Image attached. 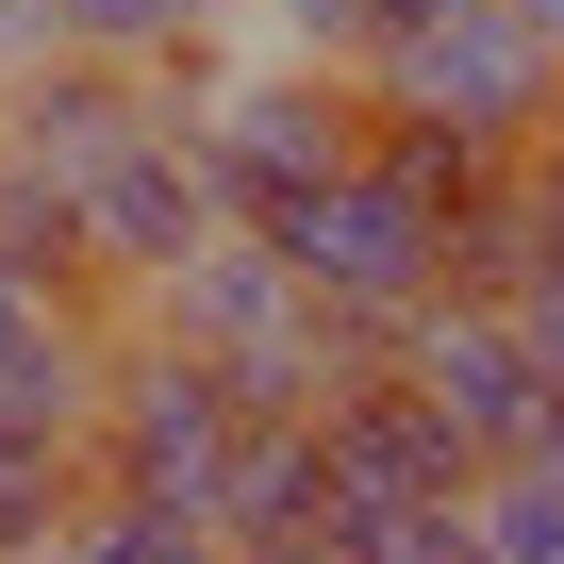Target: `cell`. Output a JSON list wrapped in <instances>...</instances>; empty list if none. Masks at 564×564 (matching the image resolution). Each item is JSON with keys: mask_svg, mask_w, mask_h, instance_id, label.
Listing matches in <instances>:
<instances>
[{"mask_svg": "<svg viewBox=\"0 0 564 564\" xmlns=\"http://www.w3.org/2000/svg\"><path fill=\"white\" fill-rule=\"evenodd\" d=\"M481 564H564V432L531 448V465H481Z\"/></svg>", "mask_w": 564, "mask_h": 564, "instance_id": "12", "label": "cell"}, {"mask_svg": "<svg viewBox=\"0 0 564 564\" xmlns=\"http://www.w3.org/2000/svg\"><path fill=\"white\" fill-rule=\"evenodd\" d=\"M133 333H166V349H199L249 415H316L333 382H366V366H399V349H366L349 316H316L300 300V265H282L265 232H216L199 265H166L150 300H133Z\"/></svg>", "mask_w": 564, "mask_h": 564, "instance_id": "1", "label": "cell"}, {"mask_svg": "<svg viewBox=\"0 0 564 564\" xmlns=\"http://www.w3.org/2000/svg\"><path fill=\"white\" fill-rule=\"evenodd\" d=\"M265 249L300 265V300H316V316H349L366 349H399V333L448 300V199H432V183H399L382 150H366L349 183H316Z\"/></svg>", "mask_w": 564, "mask_h": 564, "instance_id": "3", "label": "cell"}, {"mask_svg": "<svg viewBox=\"0 0 564 564\" xmlns=\"http://www.w3.org/2000/svg\"><path fill=\"white\" fill-rule=\"evenodd\" d=\"M249 432H265V415H249L199 349L117 333L100 415H84V465H100V498H183V514H216V498H232V465H249Z\"/></svg>", "mask_w": 564, "mask_h": 564, "instance_id": "4", "label": "cell"}, {"mask_svg": "<svg viewBox=\"0 0 564 564\" xmlns=\"http://www.w3.org/2000/svg\"><path fill=\"white\" fill-rule=\"evenodd\" d=\"M349 84H366V117H448V133H481V150L564 133V51L514 18V0H448L432 34H399V51L349 67Z\"/></svg>", "mask_w": 564, "mask_h": 564, "instance_id": "5", "label": "cell"}, {"mask_svg": "<svg viewBox=\"0 0 564 564\" xmlns=\"http://www.w3.org/2000/svg\"><path fill=\"white\" fill-rule=\"evenodd\" d=\"M232 34V0H67V51H117V67H199Z\"/></svg>", "mask_w": 564, "mask_h": 564, "instance_id": "11", "label": "cell"}, {"mask_svg": "<svg viewBox=\"0 0 564 564\" xmlns=\"http://www.w3.org/2000/svg\"><path fill=\"white\" fill-rule=\"evenodd\" d=\"M67 547H84V564H232V531L183 514V498H84Z\"/></svg>", "mask_w": 564, "mask_h": 564, "instance_id": "13", "label": "cell"}, {"mask_svg": "<svg viewBox=\"0 0 564 564\" xmlns=\"http://www.w3.org/2000/svg\"><path fill=\"white\" fill-rule=\"evenodd\" d=\"M166 117L199 133L232 232H282L316 183L366 166V84H349V67H300V51H249V67L199 51V67H166Z\"/></svg>", "mask_w": 564, "mask_h": 564, "instance_id": "2", "label": "cell"}, {"mask_svg": "<svg viewBox=\"0 0 564 564\" xmlns=\"http://www.w3.org/2000/svg\"><path fill=\"white\" fill-rule=\"evenodd\" d=\"M316 448H333V498H349V514H382V498H481V465L448 448V415H432L399 366L333 382V399H316Z\"/></svg>", "mask_w": 564, "mask_h": 564, "instance_id": "9", "label": "cell"}, {"mask_svg": "<svg viewBox=\"0 0 564 564\" xmlns=\"http://www.w3.org/2000/svg\"><path fill=\"white\" fill-rule=\"evenodd\" d=\"M249 51H300V67H349L366 51V0H232Z\"/></svg>", "mask_w": 564, "mask_h": 564, "instance_id": "15", "label": "cell"}, {"mask_svg": "<svg viewBox=\"0 0 564 564\" xmlns=\"http://www.w3.org/2000/svg\"><path fill=\"white\" fill-rule=\"evenodd\" d=\"M0 564H84V547H67V531H51V547H0Z\"/></svg>", "mask_w": 564, "mask_h": 564, "instance_id": "19", "label": "cell"}, {"mask_svg": "<svg viewBox=\"0 0 564 564\" xmlns=\"http://www.w3.org/2000/svg\"><path fill=\"white\" fill-rule=\"evenodd\" d=\"M84 498H100L84 432H18V415H0V547H51V531H84Z\"/></svg>", "mask_w": 564, "mask_h": 564, "instance_id": "10", "label": "cell"}, {"mask_svg": "<svg viewBox=\"0 0 564 564\" xmlns=\"http://www.w3.org/2000/svg\"><path fill=\"white\" fill-rule=\"evenodd\" d=\"M514 216H531V282H547V265H564V133L514 150Z\"/></svg>", "mask_w": 564, "mask_h": 564, "instance_id": "16", "label": "cell"}, {"mask_svg": "<svg viewBox=\"0 0 564 564\" xmlns=\"http://www.w3.org/2000/svg\"><path fill=\"white\" fill-rule=\"evenodd\" d=\"M514 333H531V366L564 382V265H547V282H514Z\"/></svg>", "mask_w": 564, "mask_h": 564, "instance_id": "17", "label": "cell"}, {"mask_svg": "<svg viewBox=\"0 0 564 564\" xmlns=\"http://www.w3.org/2000/svg\"><path fill=\"white\" fill-rule=\"evenodd\" d=\"M216 232H232V199H216V166H199V133H183V117H166V133H133V150L84 183V265H100V300H117V316L150 300L166 265H199Z\"/></svg>", "mask_w": 564, "mask_h": 564, "instance_id": "7", "label": "cell"}, {"mask_svg": "<svg viewBox=\"0 0 564 564\" xmlns=\"http://www.w3.org/2000/svg\"><path fill=\"white\" fill-rule=\"evenodd\" d=\"M514 18H531V34H547V51H564V0H514Z\"/></svg>", "mask_w": 564, "mask_h": 564, "instance_id": "18", "label": "cell"}, {"mask_svg": "<svg viewBox=\"0 0 564 564\" xmlns=\"http://www.w3.org/2000/svg\"><path fill=\"white\" fill-rule=\"evenodd\" d=\"M84 333H133V316H100L84 282H51V265L0 249V366H51V349H84Z\"/></svg>", "mask_w": 564, "mask_h": 564, "instance_id": "14", "label": "cell"}, {"mask_svg": "<svg viewBox=\"0 0 564 564\" xmlns=\"http://www.w3.org/2000/svg\"><path fill=\"white\" fill-rule=\"evenodd\" d=\"M133 133H166V67H117V51H51V67H18L0 84V150H18L34 183H100Z\"/></svg>", "mask_w": 564, "mask_h": 564, "instance_id": "8", "label": "cell"}, {"mask_svg": "<svg viewBox=\"0 0 564 564\" xmlns=\"http://www.w3.org/2000/svg\"><path fill=\"white\" fill-rule=\"evenodd\" d=\"M399 382L448 415V448H465V465H531V448L564 432V382L531 366L514 300H432V316L399 333Z\"/></svg>", "mask_w": 564, "mask_h": 564, "instance_id": "6", "label": "cell"}]
</instances>
